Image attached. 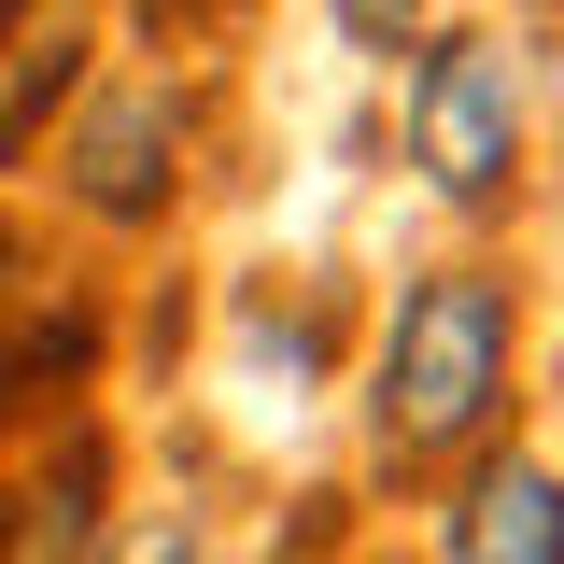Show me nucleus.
<instances>
[{
  "label": "nucleus",
  "instance_id": "obj_1",
  "mask_svg": "<svg viewBox=\"0 0 564 564\" xmlns=\"http://www.w3.org/2000/svg\"><path fill=\"white\" fill-rule=\"evenodd\" d=\"M508 352H522V296L494 269H423L395 296V325L367 352V466L423 480L452 452H480L508 410Z\"/></svg>",
  "mask_w": 564,
  "mask_h": 564
},
{
  "label": "nucleus",
  "instance_id": "obj_2",
  "mask_svg": "<svg viewBox=\"0 0 564 564\" xmlns=\"http://www.w3.org/2000/svg\"><path fill=\"white\" fill-rule=\"evenodd\" d=\"M410 170L452 212H508L522 184V70L494 29H437L410 57Z\"/></svg>",
  "mask_w": 564,
  "mask_h": 564
},
{
  "label": "nucleus",
  "instance_id": "obj_3",
  "mask_svg": "<svg viewBox=\"0 0 564 564\" xmlns=\"http://www.w3.org/2000/svg\"><path fill=\"white\" fill-rule=\"evenodd\" d=\"M184 128H170V85H113L85 128H70V198L99 212V226H155V212L184 198Z\"/></svg>",
  "mask_w": 564,
  "mask_h": 564
},
{
  "label": "nucleus",
  "instance_id": "obj_4",
  "mask_svg": "<svg viewBox=\"0 0 564 564\" xmlns=\"http://www.w3.org/2000/svg\"><path fill=\"white\" fill-rule=\"evenodd\" d=\"M437 564H564V466H466L452 522H437Z\"/></svg>",
  "mask_w": 564,
  "mask_h": 564
},
{
  "label": "nucleus",
  "instance_id": "obj_5",
  "mask_svg": "<svg viewBox=\"0 0 564 564\" xmlns=\"http://www.w3.org/2000/svg\"><path fill=\"white\" fill-rule=\"evenodd\" d=\"M423 14H437V0H339V43H367V57H381V43H410Z\"/></svg>",
  "mask_w": 564,
  "mask_h": 564
},
{
  "label": "nucleus",
  "instance_id": "obj_6",
  "mask_svg": "<svg viewBox=\"0 0 564 564\" xmlns=\"http://www.w3.org/2000/svg\"><path fill=\"white\" fill-rule=\"evenodd\" d=\"M29 14H43V0H0V43H14V29H29Z\"/></svg>",
  "mask_w": 564,
  "mask_h": 564
}]
</instances>
